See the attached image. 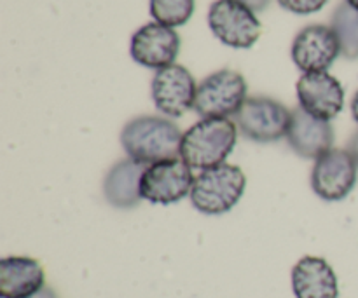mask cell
I'll return each instance as SVG.
<instances>
[{"instance_id":"obj_11","label":"cell","mask_w":358,"mask_h":298,"mask_svg":"<svg viewBox=\"0 0 358 298\" xmlns=\"http://www.w3.org/2000/svg\"><path fill=\"white\" fill-rule=\"evenodd\" d=\"M296 91L299 107L322 121H332L345 107L343 84L329 72L304 73L297 80Z\"/></svg>"},{"instance_id":"obj_13","label":"cell","mask_w":358,"mask_h":298,"mask_svg":"<svg viewBox=\"0 0 358 298\" xmlns=\"http://www.w3.org/2000/svg\"><path fill=\"white\" fill-rule=\"evenodd\" d=\"M287 142L297 156L304 159H320L334 145V129L331 122L313 117L301 107L292 110Z\"/></svg>"},{"instance_id":"obj_2","label":"cell","mask_w":358,"mask_h":298,"mask_svg":"<svg viewBox=\"0 0 358 298\" xmlns=\"http://www.w3.org/2000/svg\"><path fill=\"white\" fill-rule=\"evenodd\" d=\"M238 140V126L229 119H201L182 136L180 159L189 167L212 170L226 164Z\"/></svg>"},{"instance_id":"obj_20","label":"cell","mask_w":358,"mask_h":298,"mask_svg":"<svg viewBox=\"0 0 358 298\" xmlns=\"http://www.w3.org/2000/svg\"><path fill=\"white\" fill-rule=\"evenodd\" d=\"M238 2L245 3L247 7H250L254 13H261V10H266L271 3V0H238Z\"/></svg>"},{"instance_id":"obj_9","label":"cell","mask_w":358,"mask_h":298,"mask_svg":"<svg viewBox=\"0 0 358 298\" xmlns=\"http://www.w3.org/2000/svg\"><path fill=\"white\" fill-rule=\"evenodd\" d=\"M152 101L157 112L166 117L178 119L194 108L198 86L185 66L170 65L157 70L150 86Z\"/></svg>"},{"instance_id":"obj_18","label":"cell","mask_w":358,"mask_h":298,"mask_svg":"<svg viewBox=\"0 0 358 298\" xmlns=\"http://www.w3.org/2000/svg\"><path fill=\"white\" fill-rule=\"evenodd\" d=\"M196 0H150V14L164 27H182L192 17Z\"/></svg>"},{"instance_id":"obj_22","label":"cell","mask_w":358,"mask_h":298,"mask_svg":"<svg viewBox=\"0 0 358 298\" xmlns=\"http://www.w3.org/2000/svg\"><path fill=\"white\" fill-rule=\"evenodd\" d=\"M28 298H58V295H56L55 290H52V288H49V286H44L41 292H37L35 295H31Z\"/></svg>"},{"instance_id":"obj_8","label":"cell","mask_w":358,"mask_h":298,"mask_svg":"<svg viewBox=\"0 0 358 298\" xmlns=\"http://www.w3.org/2000/svg\"><path fill=\"white\" fill-rule=\"evenodd\" d=\"M358 164L348 150L332 149L317 159L311 171V188L324 201H343L355 188Z\"/></svg>"},{"instance_id":"obj_6","label":"cell","mask_w":358,"mask_h":298,"mask_svg":"<svg viewBox=\"0 0 358 298\" xmlns=\"http://www.w3.org/2000/svg\"><path fill=\"white\" fill-rule=\"evenodd\" d=\"M212 33L234 49H250L261 37V21L238 0H215L208 10Z\"/></svg>"},{"instance_id":"obj_24","label":"cell","mask_w":358,"mask_h":298,"mask_svg":"<svg viewBox=\"0 0 358 298\" xmlns=\"http://www.w3.org/2000/svg\"><path fill=\"white\" fill-rule=\"evenodd\" d=\"M345 2H348L350 6L353 7V9H357V10H358V0H345Z\"/></svg>"},{"instance_id":"obj_5","label":"cell","mask_w":358,"mask_h":298,"mask_svg":"<svg viewBox=\"0 0 358 298\" xmlns=\"http://www.w3.org/2000/svg\"><path fill=\"white\" fill-rule=\"evenodd\" d=\"M292 110L266 96L247 98L236 114V126L245 138L255 143H273L287 136Z\"/></svg>"},{"instance_id":"obj_19","label":"cell","mask_w":358,"mask_h":298,"mask_svg":"<svg viewBox=\"0 0 358 298\" xmlns=\"http://www.w3.org/2000/svg\"><path fill=\"white\" fill-rule=\"evenodd\" d=\"M329 0H278L280 6L285 10L299 16H306V14H315L325 7Z\"/></svg>"},{"instance_id":"obj_10","label":"cell","mask_w":358,"mask_h":298,"mask_svg":"<svg viewBox=\"0 0 358 298\" xmlns=\"http://www.w3.org/2000/svg\"><path fill=\"white\" fill-rule=\"evenodd\" d=\"M292 59L303 73L327 72L341 54L336 31L325 24H310L292 42Z\"/></svg>"},{"instance_id":"obj_23","label":"cell","mask_w":358,"mask_h":298,"mask_svg":"<svg viewBox=\"0 0 358 298\" xmlns=\"http://www.w3.org/2000/svg\"><path fill=\"white\" fill-rule=\"evenodd\" d=\"M352 115H353V121L357 122L358 126V91L353 94V100H352Z\"/></svg>"},{"instance_id":"obj_16","label":"cell","mask_w":358,"mask_h":298,"mask_svg":"<svg viewBox=\"0 0 358 298\" xmlns=\"http://www.w3.org/2000/svg\"><path fill=\"white\" fill-rule=\"evenodd\" d=\"M145 167V164L136 163L129 157L115 163L103 180V195L108 204L119 209L135 208L142 199L140 181Z\"/></svg>"},{"instance_id":"obj_17","label":"cell","mask_w":358,"mask_h":298,"mask_svg":"<svg viewBox=\"0 0 358 298\" xmlns=\"http://www.w3.org/2000/svg\"><path fill=\"white\" fill-rule=\"evenodd\" d=\"M331 28L336 31L346 59H358V10L348 2H341L331 17Z\"/></svg>"},{"instance_id":"obj_7","label":"cell","mask_w":358,"mask_h":298,"mask_svg":"<svg viewBox=\"0 0 358 298\" xmlns=\"http://www.w3.org/2000/svg\"><path fill=\"white\" fill-rule=\"evenodd\" d=\"M192 167L182 159H168L145 167L140 181V194L154 204H175L191 195L194 185Z\"/></svg>"},{"instance_id":"obj_15","label":"cell","mask_w":358,"mask_h":298,"mask_svg":"<svg viewBox=\"0 0 358 298\" xmlns=\"http://www.w3.org/2000/svg\"><path fill=\"white\" fill-rule=\"evenodd\" d=\"M45 286L42 265L30 257H6L0 260V297L28 298Z\"/></svg>"},{"instance_id":"obj_3","label":"cell","mask_w":358,"mask_h":298,"mask_svg":"<svg viewBox=\"0 0 358 298\" xmlns=\"http://www.w3.org/2000/svg\"><path fill=\"white\" fill-rule=\"evenodd\" d=\"M247 177L241 167L234 164L205 170L196 177L191 191V202L199 213L205 215H224L231 211L243 198Z\"/></svg>"},{"instance_id":"obj_21","label":"cell","mask_w":358,"mask_h":298,"mask_svg":"<svg viewBox=\"0 0 358 298\" xmlns=\"http://www.w3.org/2000/svg\"><path fill=\"white\" fill-rule=\"evenodd\" d=\"M348 152L352 154L353 159H355L357 164H358V131L353 133V136H352V138H350V142H348Z\"/></svg>"},{"instance_id":"obj_4","label":"cell","mask_w":358,"mask_h":298,"mask_svg":"<svg viewBox=\"0 0 358 298\" xmlns=\"http://www.w3.org/2000/svg\"><path fill=\"white\" fill-rule=\"evenodd\" d=\"M247 101V80L234 70H219L201 80L194 110L203 119H229Z\"/></svg>"},{"instance_id":"obj_1","label":"cell","mask_w":358,"mask_h":298,"mask_svg":"<svg viewBox=\"0 0 358 298\" xmlns=\"http://www.w3.org/2000/svg\"><path fill=\"white\" fill-rule=\"evenodd\" d=\"M182 133L175 122L159 115L131 119L121 131V145L129 159L142 164L177 159L180 156Z\"/></svg>"},{"instance_id":"obj_12","label":"cell","mask_w":358,"mask_h":298,"mask_svg":"<svg viewBox=\"0 0 358 298\" xmlns=\"http://www.w3.org/2000/svg\"><path fill=\"white\" fill-rule=\"evenodd\" d=\"M180 51V37L170 27L159 23H147L131 37L129 52L138 65L145 68L161 70L175 65Z\"/></svg>"},{"instance_id":"obj_14","label":"cell","mask_w":358,"mask_h":298,"mask_svg":"<svg viewBox=\"0 0 358 298\" xmlns=\"http://www.w3.org/2000/svg\"><path fill=\"white\" fill-rule=\"evenodd\" d=\"M292 290L296 298H338V276L325 258L303 257L292 269Z\"/></svg>"}]
</instances>
